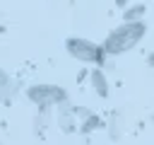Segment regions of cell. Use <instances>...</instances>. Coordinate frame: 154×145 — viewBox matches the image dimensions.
Masks as SVG:
<instances>
[{"mask_svg": "<svg viewBox=\"0 0 154 145\" xmlns=\"http://www.w3.org/2000/svg\"><path fill=\"white\" fill-rule=\"evenodd\" d=\"M144 31H147L144 22H132V24L123 22L120 27H116L113 31H108V36H106V41L101 46H103L106 56H118V53H125V51L135 48L142 41Z\"/></svg>", "mask_w": 154, "mask_h": 145, "instance_id": "1", "label": "cell"}, {"mask_svg": "<svg viewBox=\"0 0 154 145\" xmlns=\"http://www.w3.org/2000/svg\"><path fill=\"white\" fill-rule=\"evenodd\" d=\"M26 97H29L31 104H36V106H41V109L67 102L65 87H58V85H31V87L26 89Z\"/></svg>", "mask_w": 154, "mask_h": 145, "instance_id": "3", "label": "cell"}, {"mask_svg": "<svg viewBox=\"0 0 154 145\" xmlns=\"http://www.w3.org/2000/svg\"><path fill=\"white\" fill-rule=\"evenodd\" d=\"M142 14H144V5L140 2V5H135V7H128L125 14H123V19H125L128 24H132V22H142Z\"/></svg>", "mask_w": 154, "mask_h": 145, "instance_id": "5", "label": "cell"}, {"mask_svg": "<svg viewBox=\"0 0 154 145\" xmlns=\"http://www.w3.org/2000/svg\"><path fill=\"white\" fill-rule=\"evenodd\" d=\"M94 126H99V118H96L94 114H89V118H87V121L82 123V133H89V130H91Z\"/></svg>", "mask_w": 154, "mask_h": 145, "instance_id": "6", "label": "cell"}, {"mask_svg": "<svg viewBox=\"0 0 154 145\" xmlns=\"http://www.w3.org/2000/svg\"><path fill=\"white\" fill-rule=\"evenodd\" d=\"M147 63H149V65H152V68H154V51H152V56H149V58H147Z\"/></svg>", "mask_w": 154, "mask_h": 145, "instance_id": "8", "label": "cell"}, {"mask_svg": "<svg viewBox=\"0 0 154 145\" xmlns=\"http://www.w3.org/2000/svg\"><path fill=\"white\" fill-rule=\"evenodd\" d=\"M89 77H91V87L96 89V94L99 97H108V80H106V75L99 68H94Z\"/></svg>", "mask_w": 154, "mask_h": 145, "instance_id": "4", "label": "cell"}, {"mask_svg": "<svg viewBox=\"0 0 154 145\" xmlns=\"http://www.w3.org/2000/svg\"><path fill=\"white\" fill-rule=\"evenodd\" d=\"M65 48H67V53H70L72 58H77L79 63H91V65L101 68L103 60H106L103 46H101V44H94V41H89V39H82V36H70V39L65 41Z\"/></svg>", "mask_w": 154, "mask_h": 145, "instance_id": "2", "label": "cell"}, {"mask_svg": "<svg viewBox=\"0 0 154 145\" xmlns=\"http://www.w3.org/2000/svg\"><path fill=\"white\" fill-rule=\"evenodd\" d=\"M113 2H116V5H120V7H125V5H128V0H113Z\"/></svg>", "mask_w": 154, "mask_h": 145, "instance_id": "7", "label": "cell"}]
</instances>
